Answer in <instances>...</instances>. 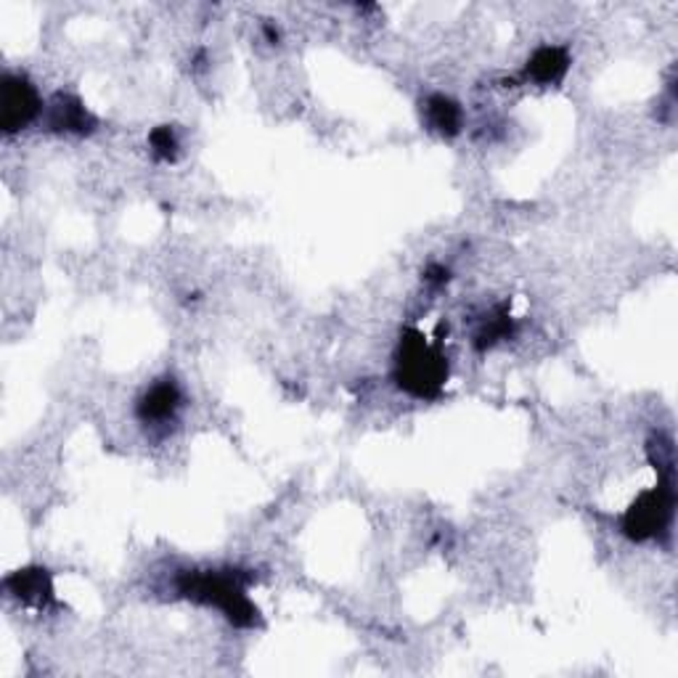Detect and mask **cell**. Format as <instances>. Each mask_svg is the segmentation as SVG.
<instances>
[{
    "mask_svg": "<svg viewBox=\"0 0 678 678\" xmlns=\"http://www.w3.org/2000/svg\"><path fill=\"white\" fill-rule=\"evenodd\" d=\"M424 123L432 133L443 138H454L464 128V112L458 102H454L451 96H443V93H435L424 102Z\"/></svg>",
    "mask_w": 678,
    "mask_h": 678,
    "instance_id": "obj_9",
    "label": "cell"
},
{
    "mask_svg": "<svg viewBox=\"0 0 678 678\" xmlns=\"http://www.w3.org/2000/svg\"><path fill=\"white\" fill-rule=\"evenodd\" d=\"M427 282H432V284L448 282V271H445L443 265H432V268H427Z\"/></svg>",
    "mask_w": 678,
    "mask_h": 678,
    "instance_id": "obj_12",
    "label": "cell"
},
{
    "mask_svg": "<svg viewBox=\"0 0 678 678\" xmlns=\"http://www.w3.org/2000/svg\"><path fill=\"white\" fill-rule=\"evenodd\" d=\"M49 125L59 133H75V136H85L96 128V117L85 109L72 93H56V98L49 104Z\"/></svg>",
    "mask_w": 678,
    "mask_h": 678,
    "instance_id": "obj_7",
    "label": "cell"
},
{
    "mask_svg": "<svg viewBox=\"0 0 678 678\" xmlns=\"http://www.w3.org/2000/svg\"><path fill=\"white\" fill-rule=\"evenodd\" d=\"M149 144H151V151H155L159 159H168V162L176 157V151H178V138H176V133H172V128H168V125L151 130Z\"/></svg>",
    "mask_w": 678,
    "mask_h": 678,
    "instance_id": "obj_11",
    "label": "cell"
},
{
    "mask_svg": "<svg viewBox=\"0 0 678 678\" xmlns=\"http://www.w3.org/2000/svg\"><path fill=\"white\" fill-rule=\"evenodd\" d=\"M3 586L13 596V600L22 604H30V607L45 610L56 602L51 573L45 568L17 570V573H11L9 578H6Z\"/></svg>",
    "mask_w": 678,
    "mask_h": 678,
    "instance_id": "obj_5",
    "label": "cell"
},
{
    "mask_svg": "<svg viewBox=\"0 0 678 678\" xmlns=\"http://www.w3.org/2000/svg\"><path fill=\"white\" fill-rule=\"evenodd\" d=\"M181 390L172 379H159L138 398L136 414L144 424H168L181 409Z\"/></svg>",
    "mask_w": 678,
    "mask_h": 678,
    "instance_id": "obj_6",
    "label": "cell"
},
{
    "mask_svg": "<svg viewBox=\"0 0 678 678\" xmlns=\"http://www.w3.org/2000/svg\"><path fill=\"white\" fill-rule=\"evenodd\" d=\"M448 361L441 345H432L419 329H403L395 350V382L419 401H432L445 388Z\"/></svg>",
    "mask_w": 678,
    "mask_h": 678,
    "instance_id": "obj_1",
    "label": "cell"
},
{
    "mask_svg": "<svg viewBox=\"0 0 678 678\" xmlns=\"http://www.w3.org/2000/svg\"><path fill=\"white\" fill-rule=\"evenodd\" d=\"M178 591L186 600L221 610L239 628H252L257 623V607L247 596V581L236 570H208V573H183Z\"/></svg>",
    "mask_w": 678,
    "mask_h": 678,
    "instance_id": "obj_2",
    "label": "cell"
},
{
    "mask_svg": "<svg viewBox=\"0 0 678 678\" xmlns=\"http://www.w3.org/2000/svg\"><path fill=\"white\" fill-rule=\"evenodd\" d=\"M43 112V98L30 77L24 75H6L0 85V128L3 133H22L35 123Z\"/></svg>",
    "mask_w": 678,
    "mask_h": 678,
    "instance_id": "obj_4",
    "label": "cell"
},
{
    "mask_svg": "<svg viewBox=\"0 0 678 678\" xmlns=\"http://www.w3.org/2000/svg\"><path fill=\"white\" fill-rule=\"evenodd\" d=\"M568 70V51L560 49V45H541V49L533 51V56L528 59V64H525V77L533 80L536 85H557L562 83Z\"/></svg>",
    "mask_w": 678,
    "mask_h": 678,
    "instance_id": "obj_8",
    "label": "cell"
},
{
    "mask_svg": "<svg viewBox=\"0 0 678 678\" xmlns=\"http://www.w3.org/2000/svg\"><path fill=\"white\" fill-rule=\"evenodd\" d=\"M511 331H515V324H511L509 314L498 310V314L494 318H488V321L483 324V329L477 331V337H475L477 350L494 348V345L501 342V339H509Z\"/></svg>",
    "mask_w": 678,
    "mask_h": 678,
    "instance_id": "obj_10",
    "label": "cell"
},
{
    "mask_svg": "<svg viewBox=\"0 0 678 678\" xmlns=\"http://www.w3.org/2000/svg\"><path fill=\"white\" fill-rule=\"evenodd\" d=\"M674 477L666 475L655 488L642 490L634 498V504L623 515V533L631 541H657L663 533H668L670 522H674Z\"/></svg>",
    "mask_w": 678,
    "mask_h": 678,
    "instance_id": "obj_3",
    "label": "cell"
}]
</instances>
